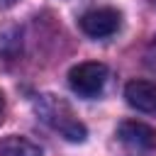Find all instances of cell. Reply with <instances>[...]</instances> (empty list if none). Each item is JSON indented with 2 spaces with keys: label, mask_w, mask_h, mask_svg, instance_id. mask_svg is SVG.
<instances>
[{
  "label": "cell",
  "mask_w": 156,
  "mask_h": 156,
  "mask_svg": "<svg viewBox=\"0 0 156 156\" xmlns=\"http://www.w3.org/2000/svg\"><path fill=\"white\" fill-rule=\"evenodd\" d=\"M0 156H41V149L27 136H5L0 139Z\"/></svg>",
  "instance_id": "8992f818"
},
{
  "label": "cell",
  "mask_w": 156,
  "mask_h": 156,
  "mask_svg": "<svg viewBox=\"0 0 156 156\" xmlns=\"http://www.w3.org/2000/svg\"><path fill=\"white\" fill-rule=\"evenodd\" d=\"M0 112H2V93H0Z\"/></svg>",
  "instance_id": "52a82bcc"
},
{
  "label": "cell",
  "mask_w": 156,
  "mask_h": 156,
  "mask_svg": "<svg viewBox=\"0 0 156 156\" xmlns=\"http://www.w3.org/2000/svg\"><path fill=\"white\" fill-rule=\"evenodd\" d=\"M119 22H122V15L115 10V7H95L90 12H85L78 24L80 29L93 37V39H102V37H112L117 29H119Z\"/></svg>",
  "instance_id": "3957f363"
},
{
  "label": "cell",
  "mask_w": 156,
  "mask_h": 156,
  "mask_svg": "<svg viewBox=\"0 0 156 156\" xmlns=\"http://www.w3.org/2000/svg\"><path fill=\"white\" fill-rule=\"evenodd\" d=\"M105 80H107V68L105 63H98V61L78 63L68 73V85L80 98H95L105 88Z\"/></svg>",
  "instance_id": "7a4b0ae2"
},
{
  "label": "cell",
  "mask_w": 156,
  "mask_h": 156,
  "mask_svg": "<svg viewBox=\"0 0 156 156\" xmlns=\"http://www.w3.org/2000/svg\"><path fill=\"white\" fill-rule=\"evenodd\" d=\"M5 2H15V0H5Z\"/></svg>",
  "instance_id": "ba28073f"
},
{
  "label": "cell",
  "mask_w": 156,
  "mask_h": 156,
  "mask_svg": "<svg viewBox=\"0 0 156 156\" xmlns=\"http://www.w3.org/2000/svg\"><path fill=\"white\" fill-rule=\"evenodd\" d=\"M117 136L127 146H134V149H156V129L136 119L122 122L117 127Z\"/></svg>",
  "instance_id": "277c9868"
},
{
  "label": "cell",
  "mask_w": 156,
  "mask_h": 156,
  "mask_svg": "<svg viewBox=\"0 0 156 156\" xmlns=\"http://www.w3.org/2000/svg\"><path fill=\"white\" fill-rule=\"evenodd\" d=\"M37 112L41 115V119L46 124H51L56 132H61L68 141H85L88 129L85 124L71 112V107L61 100H56L54 95H44L37 102Z\"/></svg>",
  "instance_id": "6da1fadb"
},
{
  "label": "cell",
  "mask_w": 156,
  "mask_h": 156,
  "mask_svg": "<svg viewBox=\"0 0 156 156\" xmlns=\"http://www.w3.org/2000/svg\"><path fill=\"white\" fill-rule=\"evenodd\" d=\"M124 98L134 110L156 115V83H151V80H129L127 88H124Z\"/></svg>",
  "instance_id": "5b68a950"
}]
</instances>
